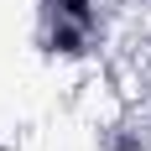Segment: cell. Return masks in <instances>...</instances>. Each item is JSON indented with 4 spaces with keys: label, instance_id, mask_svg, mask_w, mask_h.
I'll list each match as a JSON object with an SVG mask.
<instances>
[{
    "label": "cell",
    "instance_id": "6da1fadb",
    "mask_svg": "<svg viewBox=\"0 0 151 151\" xmlns=\"http://www.w3.org/2000/svg\"><path fill=\"white\" fill-rule=\"evenodd\" d=\"M37 47H42V58H52V63H83L94 47H99V31L78 26V21H63V16H42Z\"/></svg>",
    "mask_w": 151,
    "mask_h": 151
}]
</instances>
